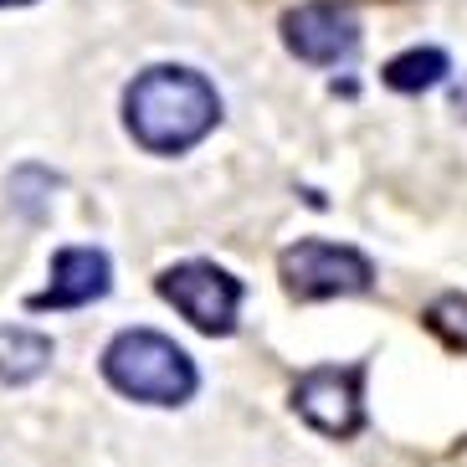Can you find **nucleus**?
<instances>
[{
  "label": "nucleus",
  "mask_w": 467,
  "mask_h": 467,
  "mask_svg": "<svg viewBox=\"0 0 467 467\" xmlns=\"http://www.w3.org/2000/svg\"><path fill=\"white\" fill-rule=\"evenodd\" d=\"M124 124L150 154H185L221 124V93L195 67H144L124 88Z\"/></svg>",
  "instance_id": "f257e3e1"
},
{
  "label": "nucleus",
  "mask_w": 467,
  "mask_h": 467,
  "mask_svg": "<svg viewBox=\"0 0 467 467\" xmlns=\"http://www.w3.org/2000/svg\"><path fill=\"white\" fill-rule=\"evenodd\" d=\"M103 375L119 396L144 400V406H185L195 396V359L175 339L154 329H124L103 349Z\"/></svg>",
  "instance_id": "f03ea898"
},
{
  "label": "nucleus",
  "mask_w": 467,
  "mask_h": 467,
  "mask_svg": "<svg viewBox=\"0 0 467 467\" xmlns=\"http://www.w3.org/2000/svg\"><path fill=\"white\" fill-rule=\"evenodd\" d=\"M283 288L298 303H318V298H349L365 293L375 283V267L359 247H339V242H298L283 252L277 262Z\"/></svg>",
  "instance_id": "7ed1b4c3"
},
{
  "label": "nucleus",
  "mask_w": 467,
  "mask_h": 467,
  "mask_svg": "<svg viewBox=\"0 0 467 467\" xmlns=\"http://www.w3.org/2000/svg\"><path fill=\"white\" fill-rule=\"evenodd\" d=\"M160 298L175 303L201 334H232L242 314V283L216 262H175L160 273Z\"/></svg>",
  "instance_id": "20e7f679"
},
{
  "label": "nucleus",
  "mask_w": 467,
  "mask_h": 467,
  "mask_svg": "<svg viewBox=\"0 0 467 467\" xmlns=\"http://www.w3.org/2000/svg\"><path fill=\"white\" fill-rule=\"evenodd\" d=\"M293 411L324 437H355L365 426V365H318L298 375Z\"/></svg>",
  "instance_id": "39448f33"
},
{
  "label": "nucleus",
  "mask_w": 467,
  "mask_h": 467,
  "mask_svg": "<svg viewBox=\"0 0 467 467\" xmlns=\"http://www.w3.org/2000/svg\"><path fill=\"white\" fill-rule=\"evenodd\" d=\"M283 42L308 67H339L359 47V21L339 0H303L283 16Z\"/></svg>",
  "instance_id": "423d86ee"
},
{
  "label": "nucleus",
  "mask_w": 467,
  "mask_h": 467,
  "mask_svg": "<svg viewBox=\"0 0 467 467\" xmlns=\"http://www.w3.org/2000/svg\"><path fill=\"white\" fill-rule=\"evenodd\" d=\"M113 283V267H109V252L98 247H62L52 257V283H47L26 308H83V303L103 298Z\"/></svg>",
  "instance_id": "0eeeda50"
},
{
  "label": "nucleus",
  "mask_w": 467,
  "mask_h": 467,
  "mask_svg": "<svg viewBox=\"0 0 467 467\" xmlns=\"http://www.w3.org/2000/svg\"><path fill=\"white\" fill-rule=\"evenodd\" d=\"M47 365H52V339H47V334L21 329V324L0 329V380H5V385L36 380Z\"/></svg>",
  "instance_id": "6e6552de"
},
{
  "label": "nucleus",
  "mask_w": 467,
  "mask_h": 467,
  "mask_svg": "<svg viewBox=\"0 0 467 467\" xmlns=\"http://www.w3.org/2000/svg\"><path fill=\"white\" fill-rule=\"evenodd\" d=\"M447 72H452V57L441 52V47H411V52L390 57L380 78H385L390 93H426V88H437Z\"/></svg>",
  "instance_id": "1a4fd4ad"
},
{
  "label": "nucleus",
  "mask_w": 467,
  "mask_h": 467,
  "mask_svg": "<svg viewBox=\"0 0 467 467\" xmlns=\"http://www.w3.org/2000/svg\"><path fill=\"white\" fill-rule=\"evenodd\" d=\"M426 329L437 334L447 349H467V298L462 293H441V298L426 308Z\"/></svg>",
  "instance_id": "9d476101"
},
{
  "label": "nucleus",
  "mask_w": 467,
  "mask_h": 467,
  "mask_svg": "<svg viewBox=\"0 0 467 467\" xmlns=\"http://www.w3.org/2000/svg\"><path fill=\"white\" fill-rule=\"evenodd\" d=\"M0 5H31V0H0Z\"/></svg>",
  "instance_id": "9b49d317"
}]
</instances>
